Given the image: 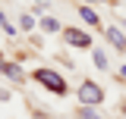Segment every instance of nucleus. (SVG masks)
I'll list each match as a JSON object with an SVG mask.
<instances>
[{
    "label": "nucleus",
    "instance_id": "nucleus-8",
    "mask_svg": "<svg viewBox=\"0 0 126 119\" xmlns=\"http://www.w3.org/2000/svg\"><path fill=\"white\" fill-rule=\"evenodd\" d=\"M41 31H47V35H60L63 25L54 19V16H41Z\"/></svg>",
    "mask_w": 126,
    "mask_h": 119
},
{
    "label": "nucleus",
    "instance_id": "nucleus-1",
    "mask_svg": "<svg viewBox=\"0 0 126 119\" xmlns=\"http://www.w3.org/2000/svg\"><path fill=\"white\" fill-rule=\"evenodd\" d=\"M32 78H35L41 88H47L50 94H57V97H66V94H69V85H66V78H63L57 69L41 66V69H35V72H32Z\"/></svg>",
    "mask_w": 126,
    "mask_h": 119
},
{
    "label": "nucleus",
    "instance_id": "nucleus-11",
    "mask_svg": "<svg viewBox=\"0 0 126 119\" xmlns=\"http://www.w3.org/2000/svg\"><path fill=\"white\" fill-rule=\"evenodd\" d=\"M113 78H117L120 85H126V60H123V63H120V69L113 72Z\"/></svg>",
    "mask_w": 126,
    "mask_h": 119
},
{
    "label": "nucleus",
    "instance_id": "nucleus-15",
    "mask_svg": "<svg viewBox=\"0 0 126 119\" xmlns=\"http://www.w3.org/2000/svg\"><path fill=\"white\" fill-rule=\"evenodd\" d=\"M85 3H94V0H85Z\"/></svg>",
    "mask_w": 126,
    "mask_h": 119
},
{
    "label": "nucleus",
    "instance_id": "nucleus-9",
    "mask_svg": "<svg viewBox=\"0 0 126 119\" xmlns=\"http://www.w3.org/2000/svg\"><path fill=\"white\" fill-rule=\"evenodd\" d=\"M76 119H104V116H101V113H98L94 107H82V104H79V110H76Z\"/></svg>",
    "mask_w": 126,
    "mask_h": 119
},
{
    "label": "nucleus",
    "instance_id": "nucleus-10",
    "mask_svg": "<svg viewBox=\"0 0 126 119\" xmlns=\"http://www.w3.org/2000/svg\"><path fill=\"white\" fill-rule=\"evenodd\" d=\"M19 28H22V31H32V28H35V16H32V13H22V16H19Z\"/></svg>",
    "mask_w": 126,
    "mask_h": 119
},
{
    "label": "nucleus",
    "instance_id": "nucleus-12",
    "mask_svg": "<svg viewBox=\"0 0 126 119\" xmlns=\"http://www.w3.org/2000/svg\"><path fill=\"white\" fill-rule=\"evenodd\" d=\"M113 22H117V25H120V28L126 31V16H117V19H113Z\"/></svg>",
    "mask_w": 126,
    "mask_h": 119
},
{
    "label": "nucleus",
    "instance_id": "nucleus-4",
    "mask_svg": "<svg viewBox=\"0 0 126 119\" xmlns=\"http://www.w3.org/2000/svg\"><path fill=\"white\" fill-rule=\"evenodd\" d=\"M104 38H107V44L113 47L117 53H123V57H126V35H123V28H120L117 22H113V25H107V28H104Z\"/></svg>",
    "mask_w": 126,
    "mask_h": 119
},
{
    "label": "nucleus",
    "instance_id": "nucleus-13",
    "mask_svg": "<svg viewBox=\"0 0 126 119\" xmlns=\"http://www.w3.org/2000/svg\"><path fill=\"white\" fill-rule=\"evenodd\" d=\"M120 116H126V97L120 100Z\"/></svg>",
    "mask_w": 126,
    "mask_h": 119
},
{
    "label": "nucleus",
    "instance_id": "nucleus-2",
    "mask_svg": "<svg viewBox=\"0 0 126 119\" xmlns=\"http://www.w3.org/2000/svg\"><path fill=\"white\" fill-rule=\"evenodd\" d=\"M76 97L82 107H101L104 100H107V94H104V88L94 82V78H85L82 85L76 88Z\"/></svg>",
    "mask_w": 126,
    "mask_h": 119
},
{
    "label": "nucleus",
    "instance_id": "nucleus-3",
    "mask_svg": "<svg viewBox=\"0 0 126 119\" xmlns=\"http://www.w3.org/2000/svg\"><path fill=\"white\" fill-rule=\"evenodd\" d=\"M63 41H66L69 47H79V50H92V47H94L92 35H88L85 28H73V25L63 28Z\"/></svg>",
    "mask_w": 126,
    "mask_h": 119
},
{
    "label": "nucleus",
    "instance_id": "nucleus-5",
    "mask_svg": "<svg viewBox=\"0 0 126 119\" xmlns=\"http://www.w3.org/2000/svg\"><path fill=\"white\" fill-rule=\"evenodd\" d=\"M0 72L6 75L13 85H25V72H22L16 63H10V60H0Z\"/></svg>",
    "mask_w": 126,
    "mask_h": 119
},
{
    "label": "nucleus",
    "instance_id": "nucleus-6",
    "mask_svg": "<svg viewBox=\"0 0 126 119\" xmlns=\"http://www.w3.org/2000/svg\"><path fill=\"white\" fill-rule=\"evenodd\" d=\"M79 19H82V22H85L88 28H101V16L94 13L88 3H82V6H79Z\"/></svg>",
    "mask_w": 126,
    "mask_h": 119
},
{
    "label": "nucleus",
    "instance_id": "nucleus-7",
    "mask_svg": "<svg viewBox=\"0 0 126 119\" xmlns=\"http://www.w3.org/2000/svg\"><path fill=\"white\" fill-rule=\"evenodd\" d=\"M92 63H94V69H101V72H110L107 53H104V50H98V47H92Z\"/></svg>",
    "mask_w": 126,
    "mask_h": 119
},
{
    "label": "nucleus",
    "instance_id": "nucleus-14",
    "mask_svg": "<svg viewBox=\"0 0 126 119\" xmlns=\"http://www.w3.org/2000/svg\"><path fill=\"white\" fill-rule=\"evenodd\" d=\"M0 25H6V16H3V10H0Z\"/></svg>",
    "mask_w": 126,
    "mask_h": 119
}]
</instances>
